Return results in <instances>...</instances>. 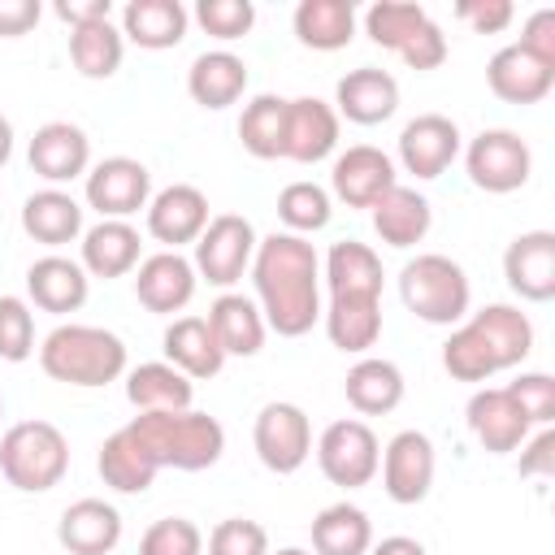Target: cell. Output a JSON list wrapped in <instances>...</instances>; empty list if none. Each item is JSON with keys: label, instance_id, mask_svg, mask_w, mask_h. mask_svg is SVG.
I'll use <instances>...</instances> for the list:
<instances>
[{"label": "cell", "instance_id": "obj_40", "mask_svg": "<svg viewBox=\"0 0 555 555\" xmlns=\"http://www.w3.org/2000/svg\"><path fill=\"white\" fill-rule=\"evenodd\" d=\"M286 104L282 95L264 91L256 100L243 104V117H238V139L243 147L256 156V160H278L286 152Z\"/></svg>", "mask_w": 555, "mask_h": 555}, {"label": "cell", "instance_id": "obj_35", "mask_svg": "<svg viewBox=\"0 0 555 555\" xmlns=\"http://www.w3.org/2000/svg\"><path fill=\"white\" fill-rule=\"evenodd\" d=\"M126 399L139 412H182L195 399V382L178 373L169 360H147L126 373Z\"/></svg>", "mask_w": 555, "mask_h": 555}, {"label": "cell", "instance_id": "obj_41", "mask_svg": "<svg viewBox=\"0 0 555 555\" xmlns=\"http://www.w3.org/2000/svg\"><path fill=\"white\" fill-rule=\"evenodd\" d=\"M278 217L286 225V234H312V230H325L330 217H334V199L325 186L299 178V182H286L282 195H278Z\"/></svg>", "mask_w": 555, "mask_h": 555}, {"label": "cell", "instance_id": "obj_18", "mask_svg": "<svg viewBox=\"0 0 555 555\" xmlns=\"http://www.w3.org/2000/svg\"><path fill=\"white\" fill-rule=\"evenodd\" d=\"M503 278L529 304L555 299V234L551 230L516 234L503 251Z\"/></svg>", "mask_w": 555, "mask_h": 555}, {"label": "cell", "instance_id": "obj_57", "mask_svg": "<svg viewBox=\"0 0 555 555\" xmlns=\"http://www.w3.org/2000/svg\"><path fill=\"white\" fill-rule=\"evenodd\" d=\"M0 416H4V399H0Z\"/></svg>", "mask_w": 555, "mask_h": 555}, {"label": "cell", "instance_id": "obj_28", "mask_svg": "<svg viewBox=\"0 0 555 555\" xmlns=\"http://www.w3.org/2000/svg\"><path fill=\"white\" fill-rule=\"evenodd\" d=\"M321 321H325V334L338 351L364 356L382 338V299H373V295H330V304L321 308Z\"/></svg>", "mask_w": 555, "mask_h": 555}, {"label": "cell", "instance_id": "obj_49", "mask_svg": "<svg viewBox=\"0 0 555 555\" xmlns=\"http://www.w3.org/2000/svg\"><path fill=\"white\" fill-rule=\"evenodd\" d=\"M455 17L464 26H473L477 35H499L503 26H512L516 9H512V0H460Z\"/></svg>", "mask_w": 555, "mask_h": 555}, {"label": "cell", "instance_id": "obj_14", "mask_svg": "<svg viewBox=\"0 0 555 555\" xmlns=\"http://www.w3.org/2000/svg\"><path fill=\"white\" fill-rule=\"evenodd\" d=\"M26 160H30V169L48 186H61V182L87 178V169H91V139L74 121H48V126L35 130V139L26 147Z\"/></svg>", "mask_w": 555, "mask_h": 555}, {"label": "cell", "instance_id": "obj_47", "mask_svg": "<svg viewBox=\"0 0 555 555\" xmlns=\"http://www.w3.org/2000/svg\"><path fill=\"white\" fill-rule=\"evenodd\" d=\"M507 390L520 403V412L529 416V425L555 421V377L551 373H520L516 382H507Z\"/></svg>", "mask_w": 555, "mask_h": 555}, {"label": "cell", "instance_id": "obj_51", "mask_svg": "<svg viewBox=\"0 0 555 555\" xmlns=\"http://www.w3.org/2000/svg\"><path fill=\"white\" fill-rule=\"evenodd\" d=\"M520 477H551L555 473V429L542 425L533 438L520 442Z\"/></svg>", "mask_w": 555, "mask_h": 555}, {"label": "cell", "instance_id": "obj_25", "mask_svg": "<svg viewBox=\"0 0 555 555\" xmlns=\"http://www.w3.org/2000/svg\"><path fill=\"white\" fill-rule=\"evenodd\" d=\"M204 321H208V330L217 334L225 360H230V356H243V360L260 356L264 334H269V325H264L256 299H247V295H238V291H221V295L212 299V308H208Z\"/></svg>", "mask_w": 555, "mask_h": 555}, {"label": "cell", "instance_id": "obj_46", "mask_svg": "<svg viewBox=\"0 0 555 555\" xmlns=\"http://www.w3.org/2000/svg\"><path fill=\"white\" fill-rule=\"evenodd\" d=\"M208 555H269V533L260 520L247 516L217 520L208 533Z\"/></svg>", "mask_w": 555, "mask_h": 555}, {"label": "cell", "instance_id": "obj_53", "mask_svg": "<svg viewBox=\"0 0 555 555\" xmlns=\"http://www.w3.org/2000/svg\"><path fill=\"white\" fill-rule=\"evenodd\" d=\"M56 17L69 22V30H74V26L113 17V4H108V0H56Z\"/></svg>", "mask_w": 555, "mask_h": 555}, {"label": "cell", "instance_id": "obj_56", "mask_svg": "<svg viewBox=\"0 0 555 555\" xmlns=\"http://www.w3.org/2000/svg\"><path fill=\"white\" fill-rule=\"evenodd\" d=\"M269 555H312V551H304V546H282V551H269Z\"/></svg>", "mask_w": 555, "mask_h": 555}, {"label": "cell", "instance_id": "obj_31", "mask_svg": "<svg viewBox=\"0 0 555 555\" xmlns=\"http://www.w3.org/2000/svg\"><path fill=\"white\" fill-rule=\"evenodd\" d=\"M22 230L43 247H65V243L82 238V204L61 186H43V191L26 195Z\"/></svg>", "mask_w": 555, "mask_h": 555}, {"label": "cell", "instance_id": "obj_7", "mask_svg": "<svg viewBox=\"0 0 555 555\" xmlns=\"http://www.w3.org/2000/svg\"><path fill=\"white\" fill-rule=\"evenodd\" d=\"M464 169H468V182L486 195H507V191H520L533 173V152L529 143L516 134V130H481L477 139H468L464 147Z\"/></svg>", "mask_w": 555, "mask_h": 555}, {"label": "cell", "instance_id": "obj_36", "mask_svg": "<svg viewBox=\"0 0 555 555\" xmlns=\"http://www.w3.org/2000/svg\"><path fill=\"white\" fill-rule=\"evenodd\" d=\"M295 39L312 52H338L356 35V4L351 0H299L295 4Z\"/></svg>", "mask_w": 555, "mask_h": 555}, {"label": "cell", "instance_id": "obj_37", "mask_svg": "<svg viewBox=\"0 0 555 555\" xmlns=\"http://www.w3.org/2000/svg\"><path fill=\"white\" fill-rule=\"evenodd\" d=\"M321 278H325L330 295H373V299H382V260L369 243L338 238L325 251Z\"/></svg>", "mask_w": 555, "mask_h": 555}, {"label": "cell", "instance_id": "obj_8", "mask_svg": "<svg viewBox=\"0 0 555 555\" xmlns=\"http://www.w3.org/2000/svg\"><path fill=\"white\" fill-rule=\"evenodd\" d=\"M317 464H321L325 481H334L343 490H356V486H369L377 477L382 442L369 429V421L343 416V421H334V425L321 429V438H317Z\"/></svg>", "mask_w": 555, "mask_h": 555}, {"label": "cell", "instance_id": "obj_26", "mask_svg": "<svg viewBox=\"0 0 555 555\" xmlns=\"http://www.w3.org/2000/svg\"><path fill=\"white\" fill-rule=\"evenodd\" d=\"M160 347H165V360H169L178 373H186L191 382L217 377L221 364H225V351H221V343H217V334L208 330L204 317H173V321L165 325Z\"/></svg>", "mask_w": 555, "mask_h": 555}, {"label": "cell", "instance_id": "obj_52", "mask_svg": "<svg viewBox=\"0 0 555 555\" xmlns=\"http://www.w3.org/2000/svg\"><path fill=\"white\" fill-rule=\"evenodd\" d=\"M39 0H0V39H17L39 22Z\"/></svg>", "mask_w": 555, "mask_h": 555}, {"label": "cell", "instance_id": "obj_3", "mask_svg": "<svg viewBox=\"0 0 555 555\" xmlns=\"http://www.w3.org/2000/svg\"><path fill=\"white\" fill-rule=\"evenodd\" d=\"M39 369L52 382L95 390V386H108L126 373V343L113 330L69 321V325H56L39 343Z\"/></svg>", "mask_w": 555, "mask_h": 555}, {"label": "cell", "instance_id": "obj_11", "mask_svg": "<svg viewBox=\"0 0 555 555\" xmlns=\"http://www.w3.org/2000/svg\"><path fill=\"white\" fill-rule=\"evenodd\" d=\"M382 486L395 503H421L434 486V473H438V455H434V442L421 434V429H399L386 451H382Z\"/></svg>", "mask_w": 555, "mask_h": 555}, {"label": "cell", "instance_id": "obj_2", "mask_svg": "<svg viewBox=\"0 0 555 555\" xmlns=\"http://www.w3.org/2000/svg\"><path fill=\"white\" fill-rule=\"evenodd\" d=\"M134 438L147 447L156 468H178V473H204L221 460L225 451V429L217 416L182 408V412H139L130 421Z\"/></svg>", "mask_w": 555, "mask_h": 555}, {"label": "cell", "instance_id": "obj_15", "mask_svg": "<svg viewBox=\"0 0 555 555\" xmlns=\"http://www.w3.org/2000/svg\"><path fill=\"white\" fill-rule=\"evenodd\" d=\"M464 416H468L473 438H477L490 455H507V451H516V447L529 438V429H533L529 416L520 412V403L512 399L507 386H481V390H473Z\"/></svg>", "mask_w": 555, "mask_h": 555}, {"label": "cell", "instance_id": "obj_24", "mask_svg": "<svg viewBox=\"0 0 555 555\" xmlns=\"http://www.w3.org/2000/svg\"><path fill=\"white\" fill-rule=\"evenodd\" d=\"M486 82H490V91H494L499 100H507V104H538V100L551 95L555 69L542 65L538 56H529L520 43H507V48H499V52L490 56Z\"/></svg>", "mask_w": 555, "mask_h": 555}, {"label": "cell", "instance_id": "obj_9", "mask_svg": "<svg viewBox=\"0 0 555 555\" xmlns=\"http://www.w3.org/2000/svg\"><path fill=\"white\" fill-rule=\"evenodd\" d=\"M251 447L260 455V464L278 477L286 473H299L312 455V425H308V412L299 403H286V399H273L256 412V425H251Z\"/></svg>", "mask_w": 555, "mask_h": 555}, {"label": "cell", "instance_id": "obj_39", "mask_svg": "<svg viewBox=\"0 0 555 555\" xmlns=\"http://www.w3.org/2000/svg\"><path fill=\"white\" fill-rule=\"evenodd\" d=\"M121 56H126V39H121V26H113V17L69 30V61L82 78H113Z\"/></svg>", "mask_w": 555, "mask_h": 555}, {"label": "cell", "instance_id": "obj_1", "mask_svg": "<svg viewBox=\"0 0 555 555\" xmlns=\"http://www.w3.org/2000/svg\"><path fill=\"white\" fill-rule=\"evenodd\" d=\"M251 286L264 325L278 338H299L321 321V260L299 234H269L251 256Z\"/></svg>", "mask_w": 555, "mask_h": 555}, {"label": "cell", "instance_id": "obj_30", "mask_svg": "<svg viewBox=\"0 0 555 555\" xmlns=\"http://www.w3.org/2000/svg\"><path fill=\"white\" fill-rule=\"evenodd\" d=\"M186 91L199 108H230L247 91V61L225 48L199 52L186 69Z\"/></svg>", "mask_w": 555, "mask_h": 555}, {"label": "cell", "instance_id": "obj_13", "mask_svg": "<svg viewBox=\"0 0 555 555\" xmlns=\"http://www.w3.org/2000/svg\"><path fill=\"white\" fill-rule=\"evenodd\" d=\"M195 264L182 251H152L139 260L134 269V299L156 312V317H173L195 299Z\"/></svg>", "mask_w": 555, "mask_h": 555}, {"label": "cell", "instance_id": "obj_38", "mask_svg": "<svg viewBox=\"0 0 555 555\" xmlns=\"http://www.w3.org/2000/svg\"><path fill=\"white\" fill-rule=\"evenodd\" d=\"M373 546V520L356 503H330L312 520V551L317 555H364Z\"/></svg>", "mask_w": 555, "mask_h": 555}, {"label": "cell", "instance_id": "obj_43", "mask_svg": "<svg viewBox=\"0 0 555 555\" xmlns=\"http://www.w3.org/2000/svg\"><path fill=\"white\" fill-rule=\"evenodd\" d=\"M35 356V312L22 295H0V360L22 364Z\"/></svg>", "mask_w": 555, "mask_h": 555}, {"label": "cell", "instance_id": "obj_42", "mask_svg": "<svg viewBox=\"0 0 555 555\" xmlns=\"http://www.w3.org/2000/svg\"><path fill=\"white\" fill-rule=\"evenodd\" d=\"M425 22H429V13H425L421 4H412V0H377V4H369V13H364V35H369L377 48L399 52Z\"/></svg>", "mask_w": 555, "mask_h": 555}, {"label": "cell", "instance_id": "obj_21", "mask_svg": "<svg viewBox=\"0 0 555 555\" xmlns=\"http://www.w3.org/2000/svg\"><path fill=\"white\" fill-rule=\"evenodd\" d=\"M26 295H30L35 308L65 317V312H78V308L87 304L91 278H87V269H82L78 260L52 251V256H39V260L26 269Z\"/></svg>", "mask_w": 555, "mask_h": 555}, {"label": "cell", "instance_id": "obj_4", "mask_svg": "<svg viewBox=\"0 0 555 555\" xmlns=\"http://www.w3.org/2000/svg\"><path fill=\"white\" fill-rule=\"evenodd\" d=\"M399 299L425 325H460L468 317V273L442 251H421L399 269Z\"/></svg>", "mask_w": 555, "mask_h": 555}, {"label": "cell", "instance_id": "obj_45", "mask_svg": "<svg viewBox=\"0 0 555 555\" xmlns=\"http://www.w3.org/2000/svg\"><path fill=\"white\" fill-rule=\"evenodd\" d=\"M195 22L212 39L230 43V39H243L256 26V4L251 0H199L195 4Z\"/></svg>", "mask_w": 555, "mask_h": 555}, {"label": "cell", "instance_id": "obj_34", "mask_svg": "<svg viewBox=\"0 0 555 555\" xmlns=\"http://www.w3.org/2000/svg\"><path fill=\"white\" fill-rule=\"evenodd\" d=\"M139 230L130 221H95L82 230V269L87 278H126L139 269Z\"/></svg>", "mask_w": 555, "mask_h": 555}, {"label": "cell", "instance_id": "obj_10", "mask_svg": "<svg viewBox=\"0 0 555 555\" xmlns=\"http://www.w3.org/2000/svg\"><path fill=\"white\" fill-rule=\"evenodd\" d=\"M87 208L100 212V221H126L152 199V173L134 156H104L87 169Z\"/></svg>", "mask_w": 555, "mask_h": 555}, {"label": "cell", "instance_id": "obj_16", "mask_svg": "<svg viewBox=\"0 0 555 555\" xmlns=\"http://www.w3.org/2000/svg\"><path fill=\"white\" fill-rule=\"evenodd\" d=\"M208 225V195L191 182H173L147 199V234L165 243V251H178L182 243H195Z\"/></svg>", "mask_w": 555, "mask_h": 555}, {"label": "cell", "instance_id": "obj_55", "mask_svg": "<svg viewBox=\"0 0 555 555\" xmlns=\"http://www.w3.org/2000/svg\"><path fill=\"white\" fill-rule=\"evenodd\" d=\"M9 156H13V121L0 113V169L9 165Z\"/></svg>", "mask_w": 555, "mask_h": 555}, {"label": "cell", "instance_id": "obj_6", "mask_svg": "<svg viewBox=\"0 0 555 555\" xmlns=\"http://www.w3.org/2000/svg\"><path fill=\"white\" fill-rule=\"evenodd\" d=\"M256 225L238 212H217L208 217L204 234L195 238V278H204L208 286H221L230 291L247 269H251V256H256Z\"/></svg>", "mask_w": 555, "mask_h": 555}, {"label": "cell", "instance_id": "obj_5", "mask_svg": "<svg viewBox=\"0 0 555 555\" xmlns=\"http://www.w3.org/2000/svg\"><path fill=\"white\" fill-rule=\"evenodd\" d=\"M0 473L22 494H43L69 473V442L52 421H17L0 438Z\"/></svg>", "mask_w": 555, "mask_h": 555}, {"label": "cell", "instance_id": "obj_29", "mask_svg": "<svg viewBox=\"0 0 555 555\" xmlns=\"http://www.w3.org/2000/svg\"><path fill=\"white\" fill-rule=\"evenodd\" d=\"M403 373L395 360H382V356H360L351 369H347V382H343V395L347 403L360 412V416H386L403 403Z\"/></svg>", "mask_w": 555, "mask_h": 555}, {"label": "cell", "instance_id": "obj_32", "mask_svg": "<svg viewBox=\"0 0 555 555\" xmlns=\"http://www.w3.org/2000/svg\"><path fill=\"white\" fill-rule=\"evenodd\" d=\"M95 468L104 477V486H113L117 494H143L152 481H156V460L147 455V447L134 438L130 425L113 429L104 442H100V455H95Z\"/></svg>", "mask_w": 555, "mask_h": 555}, {"label": "cell", "instance_id": "obj_17", "mask_svg": "<svg viewBox=\"0 0 555 555\" xmlns=\"http://www.w3.org/2000/svg\"><path fill=\"white\" fill-rule=\"evenodd\" d=\"M455 156H460V126L442 113H421L399 130V160L421 182L447 173Z\"/></svg>", "mask_w": 555, "mask_h": 555}, {"label": "cell", "instance_id": "obj_48", "mask_svg": "<svg viewBox=\"0 0 555 555\" xmlns=\"http://www.w3.org/2000/svg\"><path fill=\"white\" fill-rule=\"evenodd\" d=\"M399 56H403L408 69H438V65L447 61V35H442V26L429 17V22L399 48Z\"/></svg>", "mask_w": 555, "mask_h": 555}, {"label": "cell", "instance_id": "obj_20", "mask_svg": "<svg viewBox=\"0 0 555 555\" xmlns=\"http://www.w3.org/2000/svg\"><path fill=\"white\" fill-rule=\"evenodd\" d=\"M56 542L69 555H113L121 542V512L104 499H78L61 512Z\"/></svg>", "mask_w": 555, "mask_h": 555}, {"label": "cell", "instance_id": "obj_22", "mask_svg": "<svg viewBox=\"0 0 555 555\" xmlns=\"http://www.w3.org/2000/svg\"><path fill=\"white\" fill-rule=\"evenodd\" d=\"M468 330L481 338V347L490 351V360H494L499 373L525 364L529 351H533V321L520 308H512V304H486V308H477L468 317Z\"/></svg>", "mask_w": 555, "mask_h": 555}, {"label": "cell", "instance_id": "obj_54", "mask_svg": "<svg viewBox=\"0 0 555 555\" xmlns=\"http://www.w3.org/2000/svg\"><path fill=\"white\" fill-rule=\"evenodd\" d=\"M364 555H425V546L416 538H408V533H390V538L373 542Z\"/></svg>", "mask_w": 555, "mask_h": 555}, {"label": "cell", "instance_id": "obj_23", "mask_svg": "<svg viewBox=\"0 0 555 555\" xmlns=\"http://www.w3.org/2000/svg\"><path fill=\"white\" fill-rule=\"evenodd\" d=\"M338 147V113L317 100V95H299L286 104V160L299 165H317Z\"/></svg>", "mask_w": 555, "mask_h": 555}, {"label": "cell", "instance_id": "obj_33", "mask_svg": "<svg viewBox=\"0 0 555 555\" xmlns=\"http://www.w3.org/2000/svg\"><path fill=\"white\" fill-rule=\"evenodd\" d=\"M186 22L191 13L182 9V0H130L121 9V39L147 52H165L186 39Z\"/></svg>", "mask_w": 555, "mask_h": 555}, {"label": "cell", "instance_id": "obj_44", "mask_svg": "<svg viewBox=\"0 0 555 555\" xmlns=\"http://www.w3.org/2000/svg\"><path fill=\"white\" fill-rule=\"evenodd\" d=\"M139 555H204V533L186 516H160L143 529Z\"/></svg>", "mask_w": 555, "mask_h": 555}, {"label": "cell", "instance_id": "obj_50", "mask_svg": "<svg viewBox=\"0 0 555 555\" xmlns=\"http://www.w3.org/2000/svg\"><path fill=\"white\" fill-rule=\"evenodd\" d=\"M516 43H520L529 56H538L542 65L555 69V9H538V13H529V22H525V30H520Z\"/></svg>", "mask_w": 555, "mask_h": 555}, {"label": "cell", "instance_id": "obj_27", "mask_svg": "<svg viewBox=\"0 0 555 555\" xmlns=\"http://www.w3.org/2000/svg\"><path fill=\"white\" fill-rule=\"evenodd\" d=\"M369 212H373V230L386 247H416L434 225L429 199L416 186H403V182H395Z\"/></svg>", "mask_w": 555, "mask_h": 555}, {"label": "cell", "instance_id": "obj_19", "mask_svg": "<svg viewBox=\"0 0 555 555\" xmlns=\"http://www.w3.org/2000/svg\"><path fill=\"white\" fill-rule=\"evenodd\" d=\"M395 108H399V82H395V74H386L377 65H360V69L343 74L334 87V113L356 126H377V121L395 117Z\"/></svg>", "mask_w": 555, "mask_h": 555}, {"label": "cell", "instance_id": "obj_12", "mask_svg": "<svg viewBox=\"0 0 555 555\" xmlns=\"http://www.w3.org/2000/svg\"><path fill=\"white\" fill-rule=\"evenodd\" d=\"M395 182H399L395 178V160L373 143H356V147L338 152L334 169H330V191L347 208H373Z\"/></svg>", "mask_w": 555, "mask_h": 555}]
</instances>
